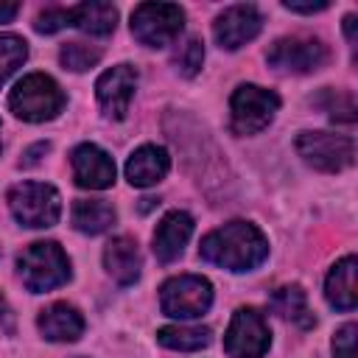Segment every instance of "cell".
Returning <instances> with one entry per match:
<instances>
[{
    "label": "cell",
    "mask_w": 358,
    "mask_h": 358,
    "mask_svg": "<svg viewBox=\"0 0 358 358\" xmlns=\"http://www.w3.org/2000/svg\"><path fill=\"white\" fill-rule=\"evenodd\" d=\"M199 255L227 271H252L268 257V241L255 224L229 221L201 238Z\"/></svg>",
    "instance_id": "6da1fadb"
},
{
    "label": "cell",
    "mask_w": 358,
    "mask_h": 358,
    "mask_svg": "<svg viewBox=\"0 0 358 358\" xmlns=\"http://www.w3.org/2000/svg\"><path fill=\"white\" fill-rule=\"evenodd\" d=\"M64 92L62 87L45 76V73H31L25 78H20L8 95V109L28 123H45L53 120L62 109H64Z\"/></svg>",
    "instance_id": "7a4b0ae2"
},
{
    "label": "cell",
    "mask_w": 358,
    "mask_h": 358,
    "mask_svg": "<svg viewBox=\"0 0 358 358\" xmlns=\"http://www.w3.org/2000/svg\"><path fill=\"white\" fill-rule=\"evenodd\" d=\"M17 268L22 277V285L31 294H42L50 288H59L70 280V260L53 241H36L25 246L17 257Z\"/></svg>",
    "instance_id": "3957f363"
},
{
    "label": "cell",
    "mask_w": 358,
    "mask_h": 358,
    "mask_svg": "<svg viewBox=\"0 0 358 358\" xmlns=\"http://www.w3.org/2000/svg\"><path fill=\"white\" fill-rule=\"evenodd\" d=\"M8 207L11 215L31 229L53 227L62 215V199L53 185L45 182H22L8 190Z\"/></svg>",
    "instance_id": "277c9868"
},
{
    "label": "cell",
    "mask_w": 358,
    "mask_h": 358,
    "mask_svg": "<svg viewBox=\"0 0 358 358\" xmlns=\"http://www.w3.org/2000/svg\"><path fill=\"white\" fill-rule=\"evenodd\" d=\"M277 109V92L257 84H241L229 98V126L235 134H257L274 120Z\"/></svg>",
    "instance_id": "5b68a950"
},
{
    "label": "cell",
    "mask_w": 358,
    "mask_h": 358,
    "mask_svg": "<svg viewBox=\"0 0 358 358\" xmlns=\"http://www.w3.org/2000/svg\"><path fill=\"white\" fill-rule=\"evenodd\" d=\"M185 28V11L176 3H140L131 11V34L145 48L171 45Z\"/></svg>",
    "instance_id": "8992f818"
},
{
    "label": "cell",
    "mask_w": 358,
    "mask_h": 358,
    "mask_svg": "<svg viewBox=\"0 0 358 358\" xmlns=\"http://www.w3.org/2000/svg\"><path fill=\"white\" fill-rule=\"evenodd\" d=\"M213 305V285L207 277L199 274H179L162 282L159 288V308L165 316L173 319H196L207 313Z\"/></svg>",
    "instance_id": "52a82bcc"
},
{
    "label": "cell",
    "mask_w": 358,
    "mask_h": 358,
    "mask_svg": "<svg viewBox=\"0 0 358 358\" xmlns=\"http://www.w3.org/2000/svg\"><path fill=\"white\" fill-rule=\"evenodd\" d=\"M296 154L316 171L338 173L355 162V143L347 134L330 131H299Z\"/></svg>",
    "instance_id": "ba28073f"
},
{
    "label": "cell",
    "mask_w": 358,
    "mask_h": 358,
    "mask_svg": "<svg viewBox=\"0 0 358 358\" xmlns=\"http://www.w3.org/2000/svg\"><path fill=\"white\" fill-rule=\"evenodd\" d=\"M268 64L280 73H313L319 67H324V62L330 59L327 53V45L316 36H308V34H294V36H280L268 53H266Z\"/></svg>",
    "instance_id": "9c48e42d"
},
{
    "label": "cell",
    "mask_w": 358,
    "mask_h": 358,
    "mask_svg": "<svg viewBox=\"0 0 358 358\" xmlns=\"http://www.w3.org/2000/svg\"><path fill=\"white\" fill-rule=\"evenodd\" d=\"M271 344L268 324L255 308H238L224 333V350L229 358H263Z\"/></svg>",
    "instance_id": "30bf717a"
},
{
    "label": "cell",
    "mask_w": 358,
    "mask_h": 358,
    "mask_svg": "<svg viewBox=\"0 0 358 358\" xmlns=\"http://www.w3.org/2000/svg\"><path fill=\"white\" fill-rule=\"evenodd\" d=\"M263 28V14L252 3H238L224 8L213 22V36L224 50H238L252 42Z\"/></svg>",
    "instance_id": "8fae6325"
},
{
    "label": "cell",
    "mask_w": 358,
    "mask_h": 358,
    "mask_svg": "<svg viewBox=\"0 0 358 358\" xmlns=\"http://www.w3.org/2000/svg\"><path fill=\"white\" fill-rule=\"evenodd\" d=\"M134 87H137V70L131 64H115L112 70L101 73V78L95 81V95L101 109L109 117L123 120L134 98Z\"/></svg>",
    "instance_id": "7c38bea8"
},
{
    "label": "cell",
    "mask_w": 358,
    "mask_h": 358,
    "mask_svg": "<svg viewBox=\"0 0 358 358\" xmlns=\"http://www.w3.org/2000/svg\"><path fill=\"white\" fill-rule=\"evenodd\" d=\"M70 162H73V176H76V185L78 187L103 190V187H109L115 182V162L95 143L76 145L73 154H70Z\"/></svg>",
    "instance_id": "4fadbf2b"
},
{
    "label": "cell",
    "mask_w": 358,
    "mask_h": 358,
    "mask_svg": "<svg viewBox=\"0 0 358 358\" xmlns=\"http://www.w3.org/2000/svg\"><path fill=\"white\" fill-rule=\"evenodd\" d=\"M193 235V218L185 210H171L162 215V221L157 224L154 232V255L159 263H173L182 252L185 243Z\"/></svg>",
    "instance_id": "5bb4252c"
},
{
    "label": "cell",
    "mask_w": 358,
    "mask_h": 358,
    "mask_svg": "<svg viewBox=\"0 0 358 358\" xmlns=\"http://www.w3.org/2000/svg\"><path fill=\"white\" fill-rule=\"evenodd\" d=\"M103 266H106V271L115 282H120V285L137 282L143 260H140V249H137L134 238H129V235L112 238L103 249Z\"/></svg>",
    "instance_id": "9a60e30c"
},
{
    "label": "cell",
    "mask_w": 358,
    "mask_h": 358,
    "mask_svg": "<svg viewBox=\"0 0 358 358\" xmlns=\"http://www.w3.org/2000/svg\"><path fill=\"white\" fill-rule=\"evenodd\" d=\"M171 168V157L159 145H140L126 159V179L134 187H151L157 185Z\"/></svg>",
    "instance_id": "2e32d148"
},
{
    "label": "cell",
    "mask_w": 358,
    "mask_h": 358,
    "mask_svg": "<svg viewBox=\"0 0 358 358\" xmlns=\"http://www.w3.org/2000/svg\"><path fill=\"white\" fill-rule=\"evenodd\" d=\"M355 274H358L355 255L341 257L330 268V274L324 280V296H327V302L336 310H352L358 305V282H355Z\"/></svg>",
    "instance_id": "e0dca14e"
},
{
    "label": "cell",
    "mask_w": 358,
    "mask_h": 358,
    "mask_svg": "<svg viewBox=\"0 0 358 358\" xmlns=\"http://www.w3.org/2000/svg\"><path fill=\"white\" fill-rule=\"evenodd\" d=\"M36 327L48 341H76L84 333V316L67 302H53L39 313Z\"/></svg>",
    "instance_id": "ac0fdd59"
},
{
    "label": "cell",
    "mask_w": 358,
    "mask_h": 358,
    "mask_svg": "<svg viewBox=\"0 0 358 358\" xmlns=\"http://www.w3.org/2000/svg\"><path fill=\"white\" fill-rule=\"evenodd\" d=\"M70 25H76L78 31H84L90 36H109L117 25V8L112 3H101V0L70 6Z\"/></svg>",
    "instance_id": "d6986e66"
},
{
    "label": "cell",
    "mask_w": 358,
    "mask_h": 358,
    "mask_svg": "<svg viewBox=\"0 0 358 358\" xmlns=\"http://www.w3.org/2000/svg\"><path fill=\"white\" fill-rule=\"evenodd\" d=\"M268 308H271L280 319L294 322V324L302 327V330H308V327L316 324V319H313V313H310V308H308V296H305V291H302L299 285H282V288H277V291L268 296Z\"/></svg>",
    "instance_id": "ffe728a7"
},
{
    "label": "cell",
    "mask_w": 358,
    "mask_h": 358,
    "mask_svg": "<svg viewBox=\"0 0 358 358\" xmlns=\"http://www.w3.org/2000/svg\"><path fill=\"white\" fill-rule=\"evenodd\" d=\"M73 227L84 235H101L115 224V207L103 199H78L73 204Z\"/></svg>",
    "instance_id": "44dd1931"
},
{
    "label": "cell",
    "mask_w": 358,
    "mask_h": 358,
    "mask_svg": "<svg viewBox=\"0 0 358 358\" xmlns=\"http://www.w3.org/2000/svg\"><path fill=\"white\" fill-rule=\"evenodd\" d=\"M157 341L168 350H179V352H193L201 350L213 341L210 327H190V324H165L157 330Z\"/></svg>",
    "instance_id": "7402d4cb"
},
{
    "label": "cell",
    "mask_w": 358,
    "mask_h": 358,
    "mask_svg": "<svg viewBox=\"0 0 358 358\" xmlns=\"http://www.w3.org/2000/svg\"><path fill=\"white\" fill-rule=\"evenodd\" d=\"M25 56H28L25 39L14 34H0V84H6L8 76H14L17 67H22Z\"/></svg>",
    "instance_id": "603a6c76"
},
{
    "label": "cell",
    "mask_w": 358,
    "mask_h": 358,
    "mask_svg": "<svg viewBox=\"0 0 358 358\" xmlns=\"http://www.w3.org/2000/svg\"><path fill=\"white\" fill-rule=\"evenodd\" d=\"M59 62L64 64V70L84 73V70H90L101 62V50L92 48V45H84V42H67L59 50Z\"/></svg>",
    "instance_id": "cb8c5ba5"
},
{
    "label": "cell",
    "mask_w": 358,
    "mask_h": 358,
    "mask_svg": "<svg viewBox=\"0 0 358 358\" xmlns=\"http://www.w3.org/2000/svg\"><path fill=\"white\" fill-rule=\"evenodd\" d=\"M173 64H176V70H179L185 78H193V76L201 70V64H204V42H201L199 36L185 39V42L179 45V50L173 53Z\"/></svg>",
    "instance_id": "d4e9b609"
},
{
    "label": "cell",
    "mask_w": 358,
    "mask_h": 358,
    "mask_svg": "<svg viewBox=\"0 0 358 358\" xmlns=\"http://www.w3.org/2000/svg\"><path fill=\"white\" fill-rule=\"evenodd\" d=\"M324 98H327L324 109L330 112V120H338V123H355V101H352L350 92H333V90H327Z\"/></svg>",
    "instance_id": "484cf974"
},
{
    "label": "cell",
    "mask_w": 358,
    "mask_h": 358,
    "mask_svg": "<svg viewBox=\"0 0 358 358\" xmlns=\"http://www.w3.org/2000/svg\"><path fill=\"white\" fill-rule=\"evenodd\" d=\"M64 25H70V8H59V6L45 8V11L36 17V22H34V28H36L39 34H56V31H62Z\"/></svg>",
    "instance_id": "4316f807"
},
{
    "label": "cell",
    "mask_w": 358,
    "mask_h": 358,
    "mask_svg": "<svg viewBox=\"0 0 358 358\" xmlns=\"http://www.w3.org/2000/svg\"><path fill=\"white\" fill-rule=\"evenodd\" d=\"M355 338H358V324H344L336 336H333V355L336 358H358L355 350Z\"/></svg>",
    "instance_id": "83f0119b"
},
{
    "label": "cell",
    "mask_w": 358,
    "mask_h": 358,
    "mask_svg": "<svg viewBox=\"0 0 358 358\" xmlns=\"http://www.w3.org/2000/svg\"><path fill=\"white\" fill-rule=\"evenodd\" d=\"M282 6L288 11H296V14H316V11H324L330 3L327 0H319V3H291V0H285Z\"/></svg>",
    "instance_id": "f1b7e54d"
},
{
    "label": "cell",
    "mask_w": 358,
    "mask_h": 358,
    "mask_svg": "<svg viewBox=\"0 0 358 358\" xmlns=\"http://www.w3.org/2000/svg\"><path fill=\"white\" fill-rule=\"evenodd\" d=\"M20 14V3H0V22H11Z\"/></svg>",
    "instance_id": "f546056e"
},
{
    "label": "cell",
    "mask_w": 358,
    "mask_h": 358,
    "mask_svg": "<svg viewBox=\"0 0 358 358\" xmlns=\"http://www.w3.org/2000/svg\"><path fill=\"white\" fill-rule=\"evenodd\" d=\"M48 148H50V145H48V143H36V145H34V148H31V151H28V154H25V159H22V162H25V165H34V162H36V159H39V157H36V154H45V151H48Z\"/></svg>",
    "instance_id": "4dcf8cb0"
},
{
    "label": "cell",
    "mask_w": 358,
    "mask_h": 358,
    "mask_svg": "<svg viewBox=\"0 0 358 358\" xmlns=\"http://www.w3.org/2000/svg\"><path fill=\"white\" fill-rule=\"evenodd\" d=\"M344 34L350 42H355V14H347L344 17Z\"/></svg>",
    "instance_id": "1f68e13d"
},
{
    "label": "cell",
    "mask_w": 358,
    "mask_h": 358,
    "mask_svg": "<svg viewBox=\"0 0 358 358\" xmlns=\"http://www.w3.org/2000/svg\"><path fill=\"white\" fill-rule=\"evenodd\" d=\"M3 313H6V299H3V294H0V319H3Z\"/></svg>",
    "instance_id": "d6a6232c"
}]
</instances>
